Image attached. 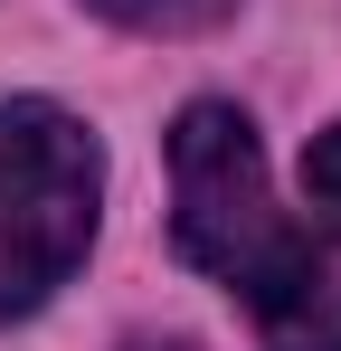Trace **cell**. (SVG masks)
Listing matches in <instances>:
<instances>
[{
	"mask_svg": "<svg viewBox=\"0 0 341 351\" xmlns=\"http://www.w3.org/2000/svg\"><path fill=\"white\" fill-rule=\"evenodd\" d=\"M95 209H105L95 133L48 95H10L0 105V323L38 313L86 266Z\"/></svg>",
	"mask_w": 341,
	"mask_h": 351,
	"instance_id": "cell-2",
	"label": "cell"
},
{
	"mask_svg": "<svg viewBox=\"0 0 341 351\" xmlns=\"http://www.w3.org/2000/svg\"><path fill=\"white\" fill-rule=\"evenodd\" d=\"M170 237L199 276L247 294L266 351H341V276L266 180L256 123L199 95L170 123Z\"/></svg>",
	"mask_w": 341,
	"mask_h": 351,
	"instance_id": "cell-1",
	"label": "cell"
},
{
	"mask_svg": "<svg viewBox=\"0 0 341 351\" xmlns=\"http://www.w3.org/2000/svg\"><path fill=\"white\" fill-rule=\"evenodd\" d=\"M303 209L341 237V123H332V133H313V152H303Z\"/></svg>",
	"mask_w": 341,
	"mask_h": 351,
	"instance_id": "cell-4",
	"label": "cell"
},
{
	"mask_svg": "<svg viewBox=\"0 0 341 351\" xmlns=\"http://www.w3.org/2000/svg\"><path fill=\"white\" fill-rule=\"evenodd\" d=\"M123 351H199V342H180V332H142V342H123Z\"/></svg>",
	"mask_w": 341,
	"mask_h": 351,
	"instance_id": "cell-5",
	"label": "cell"
},
{
	"mask_svg": "<svg viewBox=\"0 0 341 351\" xmlns=\"http://www.w3.org/2000/svg\"><path fill=\"white\" fill-rule=\"evenodd\" d=\"M86 10H105V19H123V29H209V19H227L237 0H86Z\"/></svg>",
	"mask_w": 341,
	"mask_h": 351,
	"instance_id": "cell-3",
	"label": "cell"
}]
</instances>
